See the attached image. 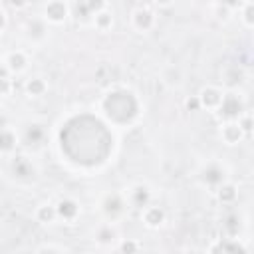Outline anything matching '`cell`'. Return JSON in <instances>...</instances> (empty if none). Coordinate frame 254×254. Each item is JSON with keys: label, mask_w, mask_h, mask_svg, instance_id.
<instances>
[{"label": "cell", "mask_w": 254, "mask_h": 254, "mask_svg": "<svg viewBox=\"0 0 254 254\" xmlns=\"http://www.w3.org/2000/svg\"><path fill=\"white\" fill-rule=\"evenodd\" d=\"M56 212H58V216H62L64 220H73V218L79 214V204H77L73 198H62V200L56 204Z\"/></svg>", "instance_id": "obj_8"}, {"label": "cell", "mask_w": 254, "mask_h": 254, "mask_svg": "<svg viewBox=\"0 0 254 254\" xmlns=\"http://www.w3.org/2000/svg\"><path fill=\"white\" fill-rule=\"evenodd\" d=\"M8 73H10V69L4 65V67H0V77H8Z\"/></svg>", "instance_id": "obj_31"}, {"label": "cell", "mask_w": 254, "mask_h": 254, "mask_svg": "<svg viewBox=\"0 0 254 254\" xmlns=\"http://www.w3.org/2000/svg\"><path fill=\"white\" fill-rule=\"evenodd\" d=\"M252 14H254V6L248 2V4L244 6V22H246V26H248V28L254 24V16H252Z\"/></svg>", "instance_id": "obj_23"}, {"label": "cell", "mask_w": 254, "mask_h": 254, "mask_svg": "<svg viewBox=\"0 0 254 254\" xmlns=\"http://www.w3.org/2000/svg\"><path fill=\"white\" fill-rule=\"evenodd\" d=\"M198 107H200L198 95H196V97H190V99H187V109H189V111H196Z\"/></svg>", "instance_id": "obj_26"}, {"label": "cell", "mask_w": 254, "mask_h": 254, "mask_svg": "<svg viewBox=\"0 0 254 254\" xmlns=\"http://www.w3.org/2000/svg\"><path fill=\"white\" fill-rule=\"evenodd\" d=\"M4 26H6V14L0 10V32L4 30Z\"/></svg>", "instance_id": "obj_29"}, {"label": "cell", "mask_w": 254, "mask_h": 254, "mask_svg": "<svg viewBox=\"0 0 254 254\" xmlns=\"http://www.w3.org/2000/svg\"><path fill=\"white\" fill-rule=\"evenodd\" d=\"M149 202H151V190H149V187L137 185V187L131 190V204H133L135 208H145Z\"/></svg>", "instance_id": "obj_10"}, {"label": "cell", "mask_w": 254, "mask_h": 254, "mask_svg": "<svg viewBox=\"0 0 254 254\" xmlns=\"http://www.w3.org/2000/svg\"><path fill=\"white\" fill-rule=\"evenodd\" d=\"M115 238H117V230H115L111 224H103V226L97 228L95 240H97L99 244H111Z\"/></svg>", "instance_id": "obj_16"}, {"label": "cell", "mask_w": 254, "mask_h": 254, "mask_svg": "<svg viewBox=\"0 0 254 254\" xmlns=\"http://www.w3.org/2000/svg\"><path fill=\"white\" fill-rule=\"evenodd\" d=\"M83 4H85L87 12L91 16L97 14V12H101V10H105V0H83Z\"/></svg>", "instance_id": "obj_22"}, {"label": "cell", "mask_w": 254, "mask_h": 254, "mask_svg": "<svg viewBox=\"0 0 254 254\" xmlns=\"http://www.w3.org/2000/svg\"><path fill=\"white\" fill-rule=\"evenodd\" d=\"M101 210H103L109 218H117V216L125 210V202H123L121 194H117V192L107 194V196L103 198V202H101Z\"/></svg>", "instance_id": "obj_3"}, {"label": "cell", "mask_w": 254, "mask_h": 254, "mask_svg": "<svg viewBox=\"0 0 254 254\" xmlns=\"http://www.w3.org/2000/svg\"><path fill=\"white\" fill-rule=\"evenodd\" d=\"M14 149H16V135H14V131L2 127L0 129V151L2 153H10Z\"/></svg>", "instance_id": "obj_14"}, {"label": "cell", "mask_w": 254, "mask_h": 254, "mask_svg": "<svg viewBox=\"0 0 254 254\" xmlns=\"http://www.w3.org/2000/svg\"><path fill=\"white\" fill-rule=\"evenodd\" d=\"M216 109H218V115L220 117H224V119H236L244 111V105H242V101H240L238 95L228 93V95H222V99H220V103H218Z\"/></svg>", "instance_id": "obj_1"}, {"label": "cell", "mask_w": 254, "mask_h": 254, "mask_svg": "<svg viewBox=\"0 0 254 254\" xmlns=\"http://www.w3.org/2000/svg\"><path fill=\"white\" fill-rule=\"evenodd\" d=\"M46 91H48V83H46L42 77H32V79H28V83H26V93H28V95L40 97V95H44Z\"/></svg>", "instance_id": "obj_15"}, {"label": "cell", "mask_w": 254, "mask_h": 254, "mask_svg": "<svg viewBox=\"0 0 254 254\" xmlns=\"http://www.w3.org/2000/svg\"><path fill=\"white\" fill-rule=\"evenodd\" d=\"M10 91H12L10 77H0V95H10Z\"/></svg>", "instance_id": "obj_24"}, {"label": "cell", "mask_w": 254, "mask_h": 254, "mask_svg": "<svg viewBox=\"0 0 254 254\" xmlns=\"http://www.w3.org/2000/svg\"><path fill=\"white\" fill-rule=\"evenodd\" d=\"M141 218L149 228H159L165 222V210L161 206H151L147 204L145 208H141Z\"/></svg>", "instance_id": "obj_5"}, {"label": "cell", "mask_w": 254, "mask_h": 254, "mask_svg": "<svg viewBox=\"0 0 254 254\" xmlns=\"http://www.w3.org/2000/svg\"><path fill=\"white\" fill-rule=\"evenodd\" d=\"M153 2H155L157 6H169V4L173 2V0H153Z\"/></svg>", "instance_id": "obj_30"}, {"label": "cell", "mask_w": 254, "mask_h": 254, "mask_svg": "<svg viewBox=\"0 0 254 254\" xmlns=\"http://www.w3.org/2000/svg\"><path fill=\"white\" fill-rule=\"evenodd\" d=\"M234 198H236V187L234 185L220 183L218 185V200L224 202V204H228V202H234Z\"/></svg>", "instance_id": "obj_20"}, {"label": "cell", "mask_w": 254, "mask_h": 254, "mask_svg": "<svg viewBox=\"0 0 254 254\" xmlns=\"http://www.w3.org/2000/svg\"><path fill=\"white\" fill-rule=\"evenodd\" d=\"M12 169H14V173H16L18 177H28V175H32V165H30L28 161H24L22 157L14 161Z\"/></svg>", "instance_id": "obj_21"}, {"label": "cell", "mask_w": 254, "mask_h": 254, "mask_svg": "<svg viewBox=\"0 0 254 254\" xmlns=\"http://www.w3.org/2000/svg\"><path fill=\"white\" fill-rule=\"evenodd\" d=\"M220 135H222V139H224L228 145H234V143H238V141L244 137V131L240 129V125H238V123L230 121V123H226V125L222 127Z\"/></svg>", "instance_id": "obj_11"}, {"label": "cell", "mask_w": 254, "mask_h": 254, "mask_svg": "<svg viewBox=\"0 0 254 254\" xmlns=\"http://www.w3.org/2000/svg\"><path fill=\"white\" fill-rule=\"evenodd\" d=\"M26 64H28V60H26L24 52H20V50L10 52L8 58H6V67H8L10 71H22V69L26 67Z\"/></svg>", "instance_id": "obj_12"}, {"label": "cell", "mask_w": 254, "mask_h": 254, "mask_svg": "<svg viewBox=\"0 0 254 254\" xmlns=\"http://www.w3.org/2000/svg\"><path fill=\"white\" fill-rule=\"evenodd\" d=\"M56 216H58V212H56V206H52V204H42V206H38V210H36V218H38L42 224L54 222Z\"/></svg>", "instance_id": "obj_17"}, {"label": "cell", "mask_w": 254, "mask_h": 254, "mask_svg": "<svg viewBox=\"0 0 254 254\" xmlns=\"http://www.w3.org/2000/svg\"><path fill=\"white\" fill-rule=\"evenodd\" d=\"M44 135H46V133H44V127H42V125H38V123H34V125H28V127H26V141H28L30 145H32V143H34V145H38V143L44 139Z\"/></svg>", "instance_id": "obj_19"}, {"label": "cell", "mask_w": 254, "mask_h": 254, "mask_svg": "<svg viewBox=\"0 0 254 254\" xmlns=\"http://www.w3.org/2000/svg\"><path fill=\"white\" fill-rule=\"evenodd\" d=\"M93 24H95L97 30L105 32V30H109V28L113 26V16H111L109 12H105V10H101V12L93 14Z\"/></svg>", "instance_id": "obj_18"}, {"label": "cell", "mask_w": 254, "mask_h": 254, "mask_svg": "<svg viewBox=\"0 0 254 254\" xmlns=\"http://www.w3.org/2000/svg\"><path fill=\"white\" fill-rule=\"evenodd\" d=\"M202 181H204L206 185L218 187L220 183H224V169H222L218 163H210V165H206V169L202 171Z\"/></svg>", "instance_id": "obj_9"}, {"label": "cell", "mask_w": 254, "mask_h": 254, "mask_svg": "<svg viewBox=\"0 0 254 254\" xmlns=\"http://www.w3.org/2000/svg\"><path fill=\"white\" fill-rule=\"evenodd\" d=\"M220 4H224V6H228V8H234V6H238L240 4V0H218Z\"/></svg>", "instance_id": "obj_28"}, {"label": "cell", "mask_w": 254, "mask_h": 254, "mask_svg": "<svg viewBox=\"0 0 254 254\" xmlns=\"http://www.w3.org/2000/svg\"><path fill=\"white\" fill-rule=\"evenodd\" d=\"M129 99H133V97H131V93L127 95L125 103H117L115 93H109V97L103 101V109H105V113H107L111 119H115V121H119V113H121V111H127V113L133 117V115H135V111H137V105L127 107V101H129Z\"/></svg>", "instance_id": "obj_2"}, {"label": "cell", "mask_w": 254, "mask_h": 254, "mask_svg": "<svg viewBox=\"0 0 254 254\" xmlns=\"http://www.w3.org/2000/svg\"><path fill=\"white\" fill-rule=\"evenodd\" d=\"M4 127V117H2V113H0V129Z\"/></svg>", "instance_id": "obj_32"}, {"label": "cell", "mask_w": 254, "mask_h": 254, "mask_svg": "<svg viewBox=\"0 0 254 254\" xmlns=\"http://www.w3.org/2000/svg\"><path fill=\"white\" fill-rule=\"evenodd\" d=\"M119 250H121V252H137V250H141V244L127 240V242H123V244L119 246Z\"/></svg>", "instance_id": "obj_25"}, {"label": "cell", "mask_w": 254, "mask_h": 254, "mask_svg": "<svg viewBox=\"0 0 254 254\" xmlns=\"http://www.w3.org/2000/svg\"><path fill=\"white\" fill-rule=\"evenodd\" d=\"M222 99V91L218 87H204L198 95V101H200V107H208V109H216L218 103Z\"/></svg>", "instance_id": "obj_7"}, {"label": "cell", "mask_w": 254, "mask_h": 254, "mask_svg": "<svg viewBox=\"0 0 254 254\" xmlns=\"http://www.w3.org/2000/svg\"><path fill=\"white\" fill-rule=\"evenodd\" d=\"M46 18L52 24H62L67 18V6L64 0H50L46 6Z\"/></svg>", "instance_id": "obj_4"}, {"label": "cell", "mask_w": 254, "mask_h": 254, "mask_svg": "<svg viewBox=\"0 0 254 254\" xmlns=\"http://www.w3.org/2000/svg\"><path fill=\"white\" fill-rule=\"evenodd\" d=\"M155 24V16L151 10L147 8H137L133 12V26L139 30V32H149Z\"/></svg>", "instance_id": "obj_6"}, {"label": "cell", "mask_w": 254, "mask_h": 254, "mask_svg": "<svg viewBox=\"0 0 254 254\" xmlns=\"http://www.w3.org/2000/svg\"><path fill=\"white\" fill-rule=\"evenodd\" d=\"M10 6L16 8V10H20V8L28 6V0H10Z\"/></svg>", "instance_id": "obj_27"}, {"label": "cell", "mask_w": 254, "mask_h": 254, "mask_svg": "<svg viewBox=\"0 0 254 254\" xmlns=\"http://www.w3.org/2000/svg\"><path fill=\"white\" fill-rule=\"evenodd\" d=\"M26 30H28V38H32V40H42L46 36V32H48L46 30V22L44 20H38V18L28 20Z\"/></svg>", "instance_id": "obj_13"}]
</instances>
